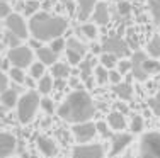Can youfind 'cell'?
<instances>
[{"label": "cell", "instance_id": "cell-1", "mask_svg": "<svg viewBox=\"0 0 160 158\" xmlns=\"http://www.w3.org/2000/svg\"><path fill=\"white\" fill-rule=\"evenodd\" d=\"M56 114L60 116V119H63L67 122H72V124L85 122L94 117V114H96V104H94L92 97L89 95V92H85L83 89L73 90L60 104V107L56 109Z\"/></svg>", "mask_w": 160, "mask_h": 158}, {"label": "cell", "instance_id": "cell-2", "mask_svg": "<svg viewBox=\"0 0 160 158\" xmlns=\"http://www.w3.org/2000/svg\"><path fill=\"white\" fill-rule=\"evenodd\" d=\"M29 34L39 41H53L62 37L68 29V21L60 16H51L48 12H36L28 22Z\"/></svg>", "mask_w": 160, "mask_h": 158}, {"label": "cell", "instance_id": "cell-3", "mask_svg": "<svg viewBox=\"0 0 160 158\" xmlns=\"http://www.w3.org/2000/svg\"><path fill=\"white\" fill-rule=\"evenodd\" d=\"M39 92H36L34 89H31L29 92L22 93L19 97V102H17V119L21 124H28L31 122L36 116L38 109H39Z\"/></svg>", "mask_w": 160, "mask_h": 158}, {"label": "cell", "instance_id": "cell-4", "mask_svg": "<svg viewBox=\"0 0 160 158\" xmlns=\"http://www.w3.org/2000/svg\"><path fill=\"white\" fill-rule=\"evenodd\" d=\"M140 158H160V133L148 131L140 140Z\"/></svg>", "mask_w": 160, "mask_h": 158}, {"label": "cell", "instance_id": "cell-5", "mask_svg": "<svg viewBox=\"0 0 160 158\" xmlns=\"http://www.w3.org/2000/svg\"><path fill=\"white\" fill-rule=\"evenodd\" d=\"M32 58H34L32 50L29 46H22V44H19L16 48H9V53H7V60L10 61V65L22 70L31 66Z\"/></svg>", "mask_w": 160, "mask_h": 158}, {"label": "cell", "instance_id": "cell-6", "mask_svg": "<svg viewBox=\"0 0 160 158\" xmlns=\"http://www.w3.org/2000/svg\"><path fill=\"white\" fill-rule=\"evenodd\" d=\"M102 51L104 53H112L116 55L118 58H126L129 55V46H128V41L121 36H108L102 39L101 43Z\"/></svg>", "mask_w": 160, "mask_h": 158}, {"label": "cell", "instance_id": "cell-7", "mask_svg": "<svg viewBox=\"0 0 160 158\" xmlns=\"http://www.w3.org/2000/svg\"><path fill=\"white\" fill-rule=\"evenodd\" d=\"M106 150L99 143H78L72 148V158H104Z\"/></svg>", "mask_w": 160, "mask_h": 158}, {"label": "cell", "instance_id": "cell-8", "mask_svg": "<svg viewBox=\"0 0 160 158\" xmlns=\"http://www.w3.org/2000/svg\"><path fill=\"white\" fill-rule=\"evenodd\" d=\"M87 50H89V48H87L78 37H70V39L67 41V46H65L68 63H70V65H80V61L87 56Z\"/></svg>", "mask_w": 160, "mask_h": 158}, {"label": "cell", "instance_id": "cell-9", "mask_svg": "<svg viewBox=\"0 0 160 158\" xmlns=\"http://www.w3.org/2000/svg\"><path fill=\"white\" fill-rule=\"evenodd\" d=\"M5 27L7 31L14 32L16 36H19L21 39H26L29 36V26L26 24L24 17L17 12H10L9 16L5 17Z\"/></svg>", "mask_w": 160, "mask_h": 158}, {"label": "cell", "instance_id": "cell-10", "mask_svg": "<svg viewBox=\"0 0 160 158\" xmlns=\"http://www.w3.org/2000/svg\"><path fill=\"white\" fill-rule=\"evenodd\" d=\"M72 134H73L77 143H90L94 140V136L97 134L96 124L85 121V122H77L72 126Z\"/></svg>", "mask_w": 160, "mask_h": 158}, {"label": "cell", "instance_id": "cell-11", "mask_svg": "<svg viewBox=\"0 0 160 158\" xmlns=\"http://www.w3.org/2000/svg\"><path fill=\"white\" fill-rule=\"evenodd\" d=\"M147 56L148 55H145L143 51L135 50L131 53V58H129V61H131V73H133V77H135L136 80H140V82H143V80L148 78V75L143 71V61H145Z\"/></svg>", "mask_w": 160, "mask_h": 158}, {"label": "cell", "instance_id": "cell-12", "mask_svg": "<svg viewBox=\"0 0 160 158\" xmlns=\"http://www.w3.org/2000/svg\"><path fill=\"white\" fill-rule=\"evenodd\" d=\"M131 141H133L131 133H123V131H119L118 134H114L112 145H111V156H116V155H119V153H123L124 150L131 145Z\"/></svg>", "mask_w": 160, "mask_h": 158}, {"label": "cell", "instance_id": "cell-13", "mask_svg": "<svg viewBox=\"0 0 160 158\" xmlns=\"http://www.w3.org/2000/svg\"><path fill=\"white\" fill-rule=\"evenodd\" d=\"M17 148V140L12 133H0V158H9Z\"/></svg>", "mask_w": 160, "mask_h": 158}, {"label": "cell", "instance_id": "cell-14", "mask_svg": "<svg viewBox=\"0 0 160 158\" xmlns=\"http://www.w3.org/2000/svg\"><path fill=\"white\" fill-rule=\"evenodd\" d=\"M96 3H97V0H77V10H75V14H77L78 21L85 22L87 19L92 16Z\"/></svg>", "mask_w": 160, "mask_h": 158}, {"label": "cell", "instance_id": "cell-15", "mask_svg": "<svg viewBox=\"0 0 160 158\" xmlns=\"http://www.w3.org/2000/svg\"><path fill=\"white\" fill-rule=\"evenodd\" d=\"M38 148L48 158H53V156L58 155V146H56V143L48 136H38Z\"/></svg>", "mask_w": 160, "mask_h": 158}, {"label": "cell", "instance_id": "cell-16", "mask_svg": "<svg viewBox=\"0 0 160 158\" xmlns=\"http://www.w3.org/2000/svg\"><path fill=\"white\" fill-rule=\"evenodd\" d=\"M90 17L94 19V22H96V24H108L109 19H111V16H109L108 3H106V2H97Z\"/></svg>", "mask_w": 160, "mask_h": 158}, {"label": "cell", "instance_id": "cell-17", "mask_svg": "<svg viewBox=\"0 0 160 158\" xmlns=\"http://www.w3.org/2000/svg\"><path fill=\"white\" fill-rule=\"evenodd\" d=\"M36 55L39 58V61L43 63L44 66H51L53 63L58 61V53H55L49 46H41L36 50Z\"/></svg>", "mask_w": 160, "mask_h": 158}, {"label": "cell", "instance_id": "cell-18", "mask_svg": "<svg viewBox=\"0 0 160 158\" xmlns=\"http://www.w3.org/2000/svg\"><path fill=\"white\" fill-rule=\"evenodd\" d=\"M108 124H109V127H111L112 131H118V133H119V131H124L126 126H128L124 114L119 112V111H114L108 116Z\"/></svg>", "mask_w": 160, "mask_h": 158}, {"label": "cell", "instance_id": "cell-19", "mask_svg": "<svg viewBox=\"0 0 160 158\" xmlns=\"http://www.w3.org/2000/svg\"><path fill=\"white\" fill-rule=\"evenodd\" d=\"M0 102H2V105H3V107H7V109L16 107L17 102H19V90L9 87L7 90L0 92Z\"/></svg>", "mask_w": 160, "mask_h": 158}, {"label": "cell", "instance_id": "cell-20", "mask_svg": "<svg viewBox=\"0 0 160 158\" xmlns=\"http://www.w3.org/2000/svg\"><path fill=\"white\" fill-rule=\"evenodd\" d=\"M112 92L116 93L121 100H124V102H128V100L133 99V87L128 82H119V84L112 85Z\"/></svg>", "mask_w": 160, "mask_h": 158}, {"label": "cell", "instance_id": "cell-21", "mask_svg": "<svg viewBox=\"0 0 160 158\" xmlns=\"http://www.w3.org/2000/svg\"><path fill=\"white\" fill-rule=\"evenodd\" d=\"M143 71L150 77V75H157L160 73V61L157 58H145V61H143Z\"/></svg>", "mask_w": 160, "mask_h": 158}, {"label": "cell", "instance_id": "cell-22", "mask_svg": "<svg viewBox=\"0 0 160 158\" xmlns=\"http://www.w3.org/2000/svg\"><path fill=\"white\" fill-rule=\"evenodd\" d=\"M51 66H53L51 73H53V77H55V78H68V77H70V66H68L67 63L56 61V63H53Z\"/></svg>", "mask_w": 160, "mask_h": 158}, {"label": "cell", "instance_id": "cell-23", "mask_svg": "<svg viewBox=\"0 0 160 158\" xmlns=\"http://www.w3.org/2000/svg\"><path fill=\"white\" fill-rule=\"evenodd\" d=\"M92 65L94 63L90 58H83L82 61H80V78H82L83 82H85L87 78H92V71H94Z\"/></svg>", "mask_w": 160, "mask_h": 158}, {"label": "cell", "instance_id": "cell-24", "mask_svg": "<svg viewBox=\"0 0 160 158\" xmlns=\"http://www.w3.org/2000/svg\"><path fill=\"white\" fill-rule=\"evenodd\" d=\"M148 55L152 58H160V34H155L147 44Z\"/></svg>", "mask_w": 160, "mask_h": 158}, {"label": "cell", "instance_id": "cell-25", "mask_svg": "<svg viewBox=\"0 0 160 158\" xmlns=\"http://www.w3.org/2000/svg\"><path fill=\"white\" fill-rule=\"evenodd\" d=\"M38 90H39V93H43V95H48L53 90V78L48 77V75H43V77L38 80Z\"/></svg>", "mask_w": 160, "mask_h": 158}, {"label": "cell", "instance_id": "cell-26", "mask_svg": "<svg viewBox=\"0 0 160 158\" xmlns=\"http://www.w3.org/2000/svg\"><path fill=\"white\" fill-rule=\"evenodd\" d=\"M101 65L104 66V68H108V70L116 68V65H118V56L112 55V53H104V51H102V53H101Z\"/></svg>", "mask_w": 160, "mask_h": 158}, {"label": "cell", "instance_id": "cell-27", "mask_svg": "<svg viewBox=\"0 0 160 158\" xmlns=\"http://www.w3.org/2000/svg\"><path fill=\"white\" fill-rule=\"evenodd\" d=\"M44 75V65L41 61H32L31 66H29V77L34 78V80H39Z\"/></svg>", "mask_w": 160, "mask_h": 158}, {"label": "cell", "instance_id": "cell-28", "mask_svg": "<svg viewBox=\"0 0 160 158\" xmlns=\"http://www.w3.org/2000/svg\"><path fill=\"white\" fill-rule=\"evenodd\" d=\"M80 31H82V36L85 37V39H96L99 31L97 27L94 24H89V22H85V24H82V27H80Z\"/></svg>", "mask_w": 160, "mask_h": 158}, {"label": "cell", "instance_id": "cell-29", "mask_svg": "<svg viewBox=\"0 0 160 158\" xmlns=\"http://www.w3.org/2000/svg\"><path fill=\"white\" fill-rule=\"evenodd\" d=\"M9 78L14 82V84H24L26 77H24V71H22V68H17V66H10L9 68Z\"/></svg>", "mask_w": 160, "mask_h": 158}, {"label": "cell", "instance_id": "cell-30", "mask_svg": "<svg viewBox=\"0 0 160 158\" xmlns=\"http://www.w3.org/2000/svg\"><path fill=\"white\" fill-rule=\"evenodd\" d=\"M96 82L99 85H106L109 84V70L104 68L102 65H99L96 68Z\"/></svg>", "mask_w": 160, "mask_h": 158}, {"label": "cell", "instance_id": "cell-31", "mask_svg": "<svg viewBox=\"0 0 160 158\" xmlns=\"http://www.w3.org/2000/svg\"><path fill=\"white\" fill-rule=\"evenodd\" d=\"M22 10L28 17H31L36 12H39V2L38 0H24V9Z\"/></svg>", "mask_w": 160, "mask_h": 158}, {"label": "cell", "instance_id": "cell-32", "mask_svg": "<svg viewBox=\"0 0 160 158\" xmlns=\"http://www.w3.org/2000/svg\"><path fill=\"white\" fill-rule=\"evenodd\" d=\"M148 7H150V14L155 24H160V0H148Z\"/></svg>", "mask_w": 160, "mask_h": 158}, {"label": "cell", "instance_id": "cell-33", "mask_svg": "<svg viewBox=\"0 0 160 158\" xmlns=\"http://www.w3.org/2000/svg\"><path fill=\"white\" fill-rule=\"evenodd\" d=\"M143 126H145V122H143V117L142 116H138V114H135L131 117V122H129V131L131 133H142L143 131Z\"/></svg>", "mask_w": 160, "mask_h": 158}, {"label": "cell", "instance_id": "cell-34", "mask_svg": "<svg viewBox=\"0 0 160 158\" xmlns=\"http://www.w3.org/2000/svg\"><path fill=\"white\" fill-rule=\"evenodd\" d=\"M3 41H5V44L9 48H16V46H19L21 44V37L19 36H16L14 32H10V31H5V34H3Z\"/></svg>", "mask_w": 160, "mask_h": 158}, {"label": "cell", "instance_id": "cell-35", "mask_svg": "<svg viewBox=\"0 0 160 158\" xmlns=\"http://www.w3.org/2000/svg\"><path fill=\"white\" fill-rule=\"evenodd\" d=\"M39 107L43 109L46 114H53V112L56 111V109H55V102H53V99H49V97H43V99H41Z\"/></svg>", "mask_w": 160, "mask_h": 158}, {"label": "cell", "instance_id": "cell-36", "mask_svg": "<svg viewBox=\"0 0 160 158\" xmlns=\"http://www.w3.org/2000/svg\"><path fill=\"white\" fill-rule=\"evenodd\" d=\"M148 105H150L152 112H153L155 116H160V90L148 100Z\"/></svg>", "mask_w": 160, "mask_h": 158}, {"label": "cell", "instance_id": "cell-37", "mask_svg": "<svg viewBox=\"0 0 160 158\" xmlns=\"http://www.w3.org/2000/svg\"><path fill=\"white\" fill-rule=\"evenodd\" d=\"M67 46V41L62 39V37H55L53 41H49V48H51L55 53H62Z\"/></svg>", "mask_w": 160, "mask_h": 158}, {"label": "cell", "instance_id": "cell-38", "mask_svg": "<svg viewBox=\"0 0 160 158\" xmlns=\"http://www.w3.org/2000/svg\"><path fill=\"white\" fill-rule=\"evenodd\" d=\"M96 129H97V133H101L104 138L112 136V134H111V127H109L108 121H97L96 122Z\"/></svg>", "mask_w": 160, "mask_h": 158}, {"label": "cell", "instance_id": "cell-39", "mask_svg": "<svg viewBox=\"0 0 160 158\" xmlns=\"http://www.w3.org/2000/svg\"><path fill=\"white\" fill-rule=\"evenodd\" d=\"M118 71H119L121 75H126L128 71H131V61L129 60H126V58H123L121 61H118Z\"/></svg>", "mask_w": 160, "mask_h": 158}, {"label": "cell", "instance_id": "cell-40", "mask_svg": "<svg viewBox=\"0 0 160 158\" xmlns=\"http://www.w3.org/2000/svg\"><path fill=\"white\" fill-rule=\"evenodd\" d=\"M119 82H123V75L119 73L118 70H109V84H112V85H116V84H119Z\"/></svg>", "mask_w": 160, "mask_h": 158}, {"label": "cell", "instance_id": "cell-41", "mask_svg": "<svg viewBox=\"0 0 160 158\" xmlns=\"http://www.w3.org/2000/svg\"><path fill=\"white\" fill-rule=\"evenodd\" d=\"M10 12H12V9L7 3V0H0V19H5Z\"/></svg>", "mask_w": 160, "mask_h": 158}, {"label": "cell", "instance_id": "cell-42", "mask_svg": "<svg viewBox=\"0 0 160 158\" xmlns=\"http://www.w3.org/2000/svg\"><path fill=\"white\" fill-rule=\"evenodd\" d=\"M9 82H10L9 75H7L3 70H0V92H3V90L9 89Z\"/></svg>", "mask_w": 160, "mask_h": 158}, {"label": "cell", "instance_id": "cell-43", "mask_svg": "<svg viewBox=\"0 0 160 158\" xmlns=\"http://www.w3.org/2000/svg\"><path fill=\"white\" fill-rule=\"evenodd\" d=\"M118 10H119L121 16H128L129 10H131V5H129L128 2H123V0H119V5H118Z\"/></svg>", "mask_w": 160, "mask_h": 158}, {"label": "cell", "instance_id": "cell-44", "mask_svg": "<svg viewBox=\"0 0 160 158\" xmlns=\"http://www.w3.org/2000/svg\"><path fill=\"white\" fill-rule=\"evenodd\" d=\"M68 85H70V87L73 89V90H80V89L83 87L82 82H80V78H77V77H72L70 82H68Z\"/></svg>", "mask_w": 160, "mask_h": 158}, {"label": "cell", "instance_id": "cell-45", "mask_svg": "<svg viewBox=\"0 0 160 158\" xmlns=\"http://www.w3.org/2000/svg\"><path fill=\"white\" fill-rule=\"evenodd\" d=\"M53 89H56V90L67 89V82H65V78H56V80L53 82Z\"/></svg>", "mask_w": 160, "mask_h": 158}, {"label": "cell", "instance_id": "cell-46", "mask_svg": "<svg viewBox=\"0 0 160 158\" xmlns=\"http://www.w3.org/2000/svg\"><path fill=\"white\" fill-rule=\"evenodd\" d=\"M65 2V7L68 9V12L70 14H75V10H77V5L73 3V0H63Z\"/></svg>", "mask_w": 160, "mask_h": 158}, {"label": "cell", "instance_id": "cell-47", "mask_svg": "<svg viewBox=\"0 0 160 158\" xmlns=\"http://www.w3.org/2000/svg\"><path fill=\"white\" fill-rule=\"evenodd\" d=\"M10 66H12V65H10V61H9L7 58H5V60H0V70L5 71V70H9Z\"/></svg>", "mask_w": 160, "mask_h": 158}, {"label": "cell", "instance_id": "cell-48", "mask_svg": "<svg viewBox=\"0 0 160 158\" xmlns=\"http://www.w3.org/2000/svg\"><path fill=\"white\" fill-rule=\"evenodd\" d=\"M90 50H92V53H102V46L101 44H92Z\"/></svg>", "mask_w": 160, "mask_h": 158}, {"label": "cell", "instance_id": "cell-49", "mask_svg": "<svg viewBox=\"0 0 160 158\" xmlns=\"http://www.w3.org/2000/svg\"><path fill=\"white\" fill-rule=\"evenodd\" d=\"M24 84H28V87H31V89H34V85H36V84H34V78H31V77H29V78H26V80H24Z\"/></svg>", "mask_w": 160, "mask_h": 158}, {"label": "cell", "instance_id": "cell-50", "mask_svg": "<svg viewBox=\"0 0 160 158\" xmlns=\"http://www.w3.org/2000/svg\"><path fill=\"white\" fill-rule=\"evenodd\" d=\"M116 107L119 109V112H123V114H126V111H128V107H126V105H123V104H118Z\"/></svg>", "mask_w": 160, "mask_h": 158}, {"label": "cell", "instance_id": "cell-51", "mask_svg": "<svg viewBox=\"0 0 160 158\" xmlns=\"http://www.w3.org/2000/svg\"><path fill=\"white\" fill-rule=\"evenodd\" d=\"M116 2H119V0H116Z\"/></svg>", "mask_w": 160, "mask_h": 158}, {"label": "cell", "instance_id": "cell-52", "mask_svg": "<svg viewBox=\"0 0 160 158\" xmlns=\"http://www.w3.org/2000/svg\"><path fill=\"white\" fill-rule=\"evenodd\" d=\"M16 158H19V156H16Z\"/></svg>", "mask_w": 160, "mask_h": 158}]
</instances>
